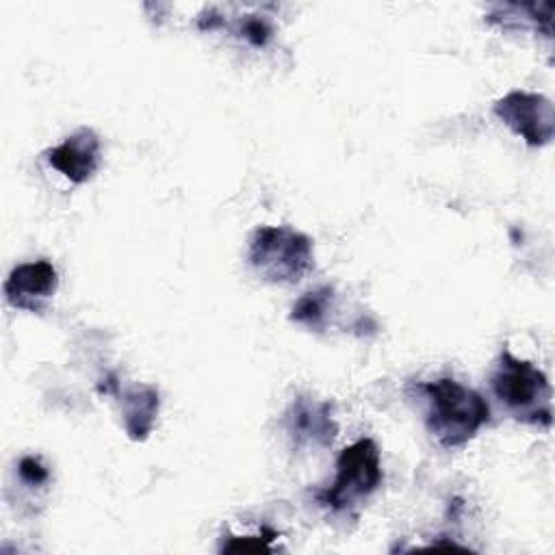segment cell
Listing matches in <instances>:
<instances>
[{"mask_svg": "<svg viewBox=\"0 0 555 555\" xmlns=\"http://www.w3.org/2000/svg\"><path fill=\"white\" fill-rule=\"evenodd\" d=\"M425 395V425L442 449L466 447L490 421L488 401L453 377L421 384Z\"/></svg>", "mask_w": 555, "mask_h": 555, "instance_id": "1", "label": "cell"}, {"mask_svg": "<svg viewBox=\"0 0 555 555\" xmlns=\"http://www.w3.org/2000/svg\"><path fill=\"white\" fill-rule=\"evenodd\" d=\"M490 386L499 403L516 421L538 427H551L553 390L548 377L535 364L514 356L505 347L492 371Z\"/></svg>", "mask_w": 555, "mask_h": 555, "instance_id": "2", "label": "cell"}, {"mask_svg": "<svg viewBox=\"0 0 555 555\" xmlns=\"http://www.w3.org/2000/svg\"><path fill=\"white\" fill-rule=\"evenodd\" d=\"M247 260L271 284H295L314 267L312 238L288 225H260L249 238Z\"/></svg>", "mask_w": 555, "mask_h": 555, "instance_id": "3", "label": "cell"}, {"mask_svg": "<svg viewBox=\"0 0 555 555\" xmlns=\"http://www.w3.org/2000/svg\"><path fill=\"white\" fill-rule=\"evenodd\" d=\"M382 457L375 440L360 438L345 447L336 460L334 481L317 490L319 505L332 514H356L358 507L382 486Z\"/></svg>", "mask_w": 555, "mask_h": 555, "instance_id": "4", "label": "cell"}, {"mask_svg": "<svg viewBox=\"0 0 555 555\" xmlns=\"http://www.w3.org/2000/svg\"><path fill=\"white\" fill-rule=\"evenodd\" d=\"M494 115L527 145L542 147L555 134L553 102L535 91L514 89L494 102Z\"/></svg>", "mask_w": 555, "mask_h": 555, "instance_id": "5", "label": "cell"}, {"mask_svg": "<svg viewBox=\"0 0 555 555\" xmlns=\"http://www.w3.org/2000/svg\"><path fill=\"white\" fill-rule=\"evenodd\" d=\"M282 427L297 449H325L338 434L330 401L297 397L282 416Z\"/></svg>", "mask_w": 555, "mask_h": 555, "instance_id": "6", "label": "cell"}, {"mask_svg": "<svg viewBox=\"0 0 555 555\" xmlns=\"http://www.w3.org/2000/svg\"><path fill=\"white\" fill-rule=\"evenodd\" d=\"M56 288L59 273L54 264L46 258L13 267L2 284L7 304L26 312H41L46 308V301L56 293Z\"/></svg>", "mask_w": 555, "mask_h": 555, "instance_id": "7", "label": "cell"}, {"mask_svg": "<svg viewBox=\"0 0 555 555\" xmlns=\"http://www.w3.org/2000/svg\"><path fill=\"white\" fill-rule=\"evenodd\" d=\"M100 137L93 128H78L69 137L63 139V143L50 147L43 152L46 160L63 173L69 182L82 184L93 178V173L100 167Z\"/></svg>", "mask_w": 555, "mask_h": 555, "instance_id": "8", "label": "cell"}, {"mask_svg": "<svg viewBox=\"0 0 555 555\" xmlns=\"http://www.w3.org/2000/svg\"><path fill=\"white\" fill-rule=\"evenodd\" d=\"M119 397L121 416H124V429L130 440H145L156 423L158 408H160V395L150 384H134L126 390L115 392Z\"/></svg>", "mask_w": 555, "mask_h": 555, "instance_id": "9", "label": "cell"}, {"mask_svg": "<svg viewBox=\"0 0 555 555\" xmlns=\"http://www.w3.org/2000/svg\"><path fill=\"white\" fill-rule=\"evenodd\" d=\"M336 293L332 286H319L304 293L291 308L288 319L297 325L308 327L310 332H321L332 323Z\"/></svg>", "mask_w": 555, "mask_h": 555, "instance_id": "10", "label": "cell"}, {"mask_svg": "<svg viewBox=\"0 0 555 555\" xmlns=\"http://www.w3.org/2000/svg\"><path fill=\"white\" fill-rule=\"evenodd\" d=\"M553 7L542 4H496L488 15L486 22L499 24L503 28H525L527 24H533V28L542 30L546 37H551V13Z\"/></svg>", "mask_w": 555, "mask_h": 555, "instance_id": "11", "label": "cell"}, {"mask_svg": "<svg viewBox=\"0 0 555 555\" xmlns=\"http://www.w3.org/2000/svg\"><path fill=\"white\" fill-rule=\"evenodd\" d=\"M278 538V533L269 527H262L260 535H228L223 540L221 551H271V542Z\"/></svg>", "mask_w": 555, "mask_h": 555, "instance_id": "12", "label": "cell"}, {"mask_svg": "<svg viewBox=\"0 0 555 555\" xmlns=\"http://www.w3.org/2000/svg\"><path fill=\"white\" fill-rule=\"evenodd\" d=\"M238 33L245 41H249L256 48H264L267 41L273 35V28L269 24V20H264L262 15H245V20L238 26Z\"/></svg>", "mask_w": 555, "mask_h": 555, "instance_id": "13", "label": "cell"}, {"mask_svg": "<svg viewBox=\"0 0 555 555\" xmlns=\"http://www.w3.org/2000/svg\"><path fill=\"white\" fill-rule=\"evenodd\" d=\"M17 473H20V479L28 486H43L50 479V470L35 455L22 457L17 464Z\"/></svg>", "mask_w": 555, "mask_h": 555, "instance_id": "14", "label": "cell"}]
</instances>
